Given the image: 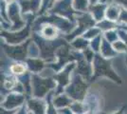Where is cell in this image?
I'll return each mask as SVG.
<instances>
[{
    "label": "cell",
    "instance_id": "obj_38",
    "mask_svg": "<svg viewBox=\"0 0 127 114\" xmlns=\"http://www.w3.org/2000/svg\"><path fill=\"white\" fill-rule=\"evenodd\" d=\"M125 64L127 65V55H126V58H125Z\"/></svg>",
    "mask_w": 127,
    "mask_h": 114
},
{
    "label": "cell",
    "instance_id": "obj_31",
    "mask_svg": "<svg viewBox=\"0 0 127 114\" xmlns=\"http://www.w3.org/2000/svg\"><path fill=\"white\" fill-rule=\"evenodd\" d=\"M83 52V56H84V58H85L86 61H88L90 63H93V61L95 59V56H96V52H94L92 49H90L89 47L87 48V49H85V50H83L82 51Z\"/></svg>",
    "mask_w": 127,
    "mask_h": 114
},
{
    "label": "cell",
    "instance_id": "obj_1",
    "mask_svg": "<svg viewBox=\"0 0 127 114\" xmlns=\"http://www.w3.org/2000/svg\"><path fill=\"white\" fill-rule=\"evenodd\" d=\"M57 83L53 78H45L39 74H32V97L46 99L55 91Z\"/></svg>",
    "mask_w": 127,
    "mask_h": 114
},
{
    "label": "cell",
    "instance_id": "obj_37",
    "mask_svg": "<svg viewBox=\"0 0 127 114\" xmlns=\"http://www.w3.org/2000/svg\"><path fill=\"white\" fill-rule=\"evenodd\" d=\"M86 114H95V113H94V112H92V111H89L88 113H86Z\"/></svg>",
    "mask_w": 127,
    "mask_h": 114
},
{
    "label": "cell",
    "instance_id": "obj_11",
    "mask_svg": "<svg viewBox=\"0 0 127 114\" xmlns=\"http://www.w3.org/2000/svg\"><path fill=\"white\" fill-rule=\"evenodd\" d=\"M26 106L31 114H46L48 101L41 98L29 97L27 100Z\"/></svg>",
    "mask_w": 127,
    "mask_h": 114
},
{
    "label": "cell",
    "instance_id": "obj_4",
    "mask_svg": "<svg viewBox=\"0 0 127 114\" xmlns=\"http://www.w3.org/2000/svg\"><path fill=\"white\" fill-rule=\"evenodd\" d=\"M75 68H76V61H72L56 72V74L54 75V79L57 83V87L54 91L55 94L64 91L65 87L68 86L69 83L72 80V77L75 72Z\"/></svg>",
    "mask_w": 127,
    "mask_h": 114
},
{
    "label": "cell",
    "instance_id": "obj_16",
    "mask_svg": "<svg viewBox=\"0 0 127 114\" xmlns=\"http://www.w3.org/2000/svg\"><path fill=\"white\" fill-rule=\"evenodd\" d=\"M107 8V4L103 2H99L96 4H92L89 6L88 11L90 14L93 16L96 21H101V19L105 18V11Z\"/></svg>",
    "mask_w": 127,
    "mask_h": 114
},
{
    "label": "cell",
    "instance_id": "obj_40",
    "mask_svg": "<svg viewBox=\"0 0 127 114\" xmlns=\"http://www.w3.org/2000/svg\"><path fill=\"white\" fill-rule=\"evenodd\" d=\"M30 114H31V113H30Z\"/></svg>",
    "mask_w": 127,
    "mask_h": 114
},
{
    "label": "cell",
    "instance_id": "obj_26",
    "mask_svg": "<svg viewBox=\"0 0 127 114\" xmlns=\"http://www.w3.org/2000/svg\"><path fill=\"white\" fill-rule=\"evenodd\" d=\"M101 34H102L101 31L95 25V26H93V27L89 28L88 30H86L85 32V33L83 34V36H84L85 39H87L88 41H90V40L94 39L95 37L101 35Z\"/></svg>",
    "mask_w": 127,
    "mask_h": 114
},
{
    "label": "cell",
    "instance_id": "obj_36",
    "mask_svg": "<svg viewBox=\"0 0 127 114\" xmlns=\"http://www.w3.org/2000/svg\"><path fill=\"white\" fill-rule=\"evenodd\" d=\"M5 2H8V3H11L12 2V0H4Z\"/></svg>",
    "mask_w": 127,
    "mask_h": 114
},
{
    "label": "cell",
    "instance_id": "obj_23",
    "mask_svg": "<svg viewBox=\"0 0 127 114\" xmlns=\"http://www.w3.org/2000/svg\"><path fill=\"white\" fill-rule=\"evenodd\" d=\"M96 26L101 30L102 33L108 32V31H111V30H116L119 28V25L117 22L112 21L108 18H103L101 21H98L96 23Z\"/></svg>",
    "mask_w": 127,
    "mask_h": 114
},
{
    "label": "cell",
    "instance_id": "obj_33",
    "mask_svg": "<svg viewBox=\"0 0 127 114\" xmlns=\"http://www.w3.org/2000/svg\"><path fill=\"white\" fill-rule=\"evenodd\" d=\"M14 114H30V111H29V109L27 108V106L25 105V106H23L19 109H17Z\"/></svg>",
    "mask_w": 127,
    "mask_h": 114
},
{
    "label": "cell",
    "instance_id": "obj_2",
    "mask_svg": "<svg viewBox=\"0 0 127 114\" xmlns=\"http://www.w3.org/2000/svg\"><path fill=\"white\" fill-rule=\"evenodd\" d=\"M64 92H66L74 101H83L85 100L89 92L88 81L83 78L79 74L75 73L69 85L65 87Z\"/></svg>",
    "mask_w": 127,
    "mask_h": 114
},
{
    "label": "cell",
    "instance_id": "obj_18",
    "mask_svg": "<svg viewBox=\"0 0 127 114\" xmlns=\"http://www.w3.org/2000/svg\"><path fill=\"white\" fill-rule=\"evenodd\" d=\"M99 54L101 55V57H103L104 59L107 60H112L114 58H116L118 56V53L116 52V50L113 48L112 43L106 41L105 39L102 40V43L101 46V49L99 51Z\"/></svg>",
    "mask_w": 127,
    "mask_h": 114
},
{
    "label": "cell",
    "instance_id": "obj_19",
    "mask_svg": "<svg viewBox=\"0 0 127 114\" xmlns=\"http://www.w3.org/2000/svg\"><path fill=\"white\" fill-rule=\"evenodd\" d=\"M19 83V78L16 76L11 74L10 72L4 74L3 80H2V88L7 92L14 91L16 86Z\"/></svg>",
    "mask_w": 127,
    "mask_h": 114
},
{
    "label": "cell",
    "instance_id": "obj_21",
    "mask_svg": "<svg viewBox=\"0 0 127 114\" xmlns=\"http://www.w3.org/2000/svg\"><path fill=\"white\" fill-rule=\"evenodd\" d=\"M69 110L73 114H86L90 111V108L85 100L73 101L69 107Z\"/></svg>",
    "mask_w": 127,
    "mask_h": 114
},
{
    "label": "cell",
    "instance_id": "obj_14",
    "mask_svg": "<svg viewBox=\"0 0 127 114\" xmlns=\"http://www.w3.org/2000/svg\"><path fill=\"white\" fill-rule=\"evenodd\" d=\"M19 6L21 8L22 14H33L41 11V0H19Z\"/></svg>",
    "mask_w": 127,
    "mask_h": 114
},
{
    "label": "cell",
    "instance_id": "obj_5",
    "mask_svg": "<svg viewBox=\"0 0 127 114\" xmlns=\"http://www.w3.org/2000/svg\"><path fill=\"white\" fill-rule=\"evenodd\" d=\"M32 32V28L30 25H27L24 29L16 32L11 31H1V38L5 43L9 45H21L26 43L31 37V33Z\"/></svg>",
    "mask_w": 127,
    "mask_h": 114
},
{
    "label": "cell",
    "instance_id": "obj_3",
    "mask_svg": "<svg viewBox=\"0 0 127 114\" xmlns=\"http://www.w3.org/2000/svg\"><path fill=\"white\" fill-rule=\"evenodd\" d=\"M110 61L111 60L104 59L99 53H97L95 59L93 61V66H94V76L93 77H96V76L105 77V78H109L112 81L120 83L121 78L116 73V71L113 70Z\"/></svg>",
    "mask_w": 127,
    "mask_h": 114
},
{
    "label": "cell",
    "instance_id": "obj_39",
    "mask_svg": "<svg viewBox=\"0 0 127 114\" xmlns=\"http://www.w3.org/2000/svg\"><path fill=\"white\" fill-rule=\"evenodd\" d=\"M60 114H64V112H62V111H60Z\"/></svg>",
    "mask_w": 127,
    "mask_h": 114
},
{
    "label": "cell",
    "instance_id": "obj_32",
    "mask_svg": "<svg viewBox=\"0 0 127 114\" xmlns=\"http://www.w3.org/2000/svg\"><path fill=\"white\" fill-rule=\"evenodd\" d=\"M118 30H119L120 39H122V41L127 45V30H123V29H118Z\"/></svg>",
    "mask_w": 127,
    "mask_h": 114
},
{
    "label": "cell",
    "instance_id": "obj_10",
    "mask_svg": "<svg viewBox=\"0 0 127 114\" xmlns=\"http://www.w3.org/2000/svg\"><path fill=\"white\" fill-rule=\"evenodd\" d=\"M75 73L79 74L83 78L89 81L94 76V66L93 63H90L82 56L81 58L76 61V68H75Z\"/></svg>",
    "mask_w": 127,
    "mask_h": 114
},
{
    "label": "cell",
    "instance_id": "obj_8",
    "mask_svg": "<svg viewBox=\"0 0 127 114\" xmlns=\"http://www.w3.org/2000/svg\"><path fill=\"white\" fill-rule=\"evenodd\" d=\"M50 12L60 16L65 17L72 21H76L75 19L78 14V12L73 8L72 0H58L55 4L52 5Z\"/></svg>",
    "mask_w": 127,
    "mask_h": 114
},
{
    "label": "cell",
    "instance_id": "obj_28",
    "mask_svg": "<svg viewBox=\"0 0 127 114\" xmlns=\"http://www.w3.org/2000/svg\"><path fill=\"white\" fill-rule=\"evenodd\" d=\"M102 40H103L102 34L99 35V36H97V37H95L94 39H92V40H90L89 48L92 49L94 52L99 53V51H100V49H101V43H102Z\"/></svg>",
    "mask_w": 127,
    "mask_h": 114
},
{
    "label": "cell",
    "instance_id": "obj_30",
    "mask_svg": "<svg viewBox=\"0 0 127 114\" xmlns=\"http://www.w3.org/2000/svg\"><path fill=\"white\" fill-rule=\"evenodd\" d=\"M117 23L119 25L118 29L127 30V9H124V8L122 9L121 15H120V18H119V20H118Z\"/></svg>",
    "mask_w": 127,
    "mask_h": 114
},
{
    "label": "cell",
    "instance_id": "obj_12",
    "mask_svg": "<svg viewBox=\"0 0 127 114\" xmlns=\"http://www.w3.org/2000/svg\"><path fill=\"white\" fill-rule=\"evenodd\" d=\"M39 35H41L46 40H56L60 37L61 32L56 26H54L51 23H44L39 29L35 32Z\"/></svg>",
    "mask_w": 127,
    "mask_h": 114
},
{
    "label": "cell",
    "instance_id": "obj_15",
    "mask_svg": "<svg viewBox=\"0 0 127 114\" xmlns=\"http://www.w3.org/2000/svg\"><path fill=\"white\" fill-rule=\"evenodd\" d=\"M9 72L16 77H21L29 72L26 61H12L9 68Z\"/></svg>",
    "mask_w": 127,
    "mask_h": 114
},
{
    "label": "cell",
    "instance_id": "obj_13",
    "mask_svg": "<svg viewBox=\"0 0 127 114\" xmlns=\"http://www.w3.org/2000/svg\"><path fill=\"white\" fill-rule=\"evenodd\" d=\"M73 101L74 100L70 97L67 93L64 92V91L58 93V94L54 93L52 99H51V102L54 105V107L58 110H60V111H62L64 109H69L70 105L72 104Z\"/></svg>",
    "mask_w": 127,
    "mask_h": 114
},
{
    "label": "cell",
    "instance_id": "obj_6",
    "mask_svg": "<svg viewBox=\"0 0 127 114\" xmlns=\"http://www.w3.org/2000/svg\"><path fill=\"white\" fill-rule=\"evenodd\" d=\"M8 18H9V21L11 23V28L10 30L11 32L20 31L28 25V22L26 21L24 15L22 14L20 6L16 2L9 3V6H8Z\"/></svg>",
    "mask_w": 127,
    "mask_h": 114
},
{
    "label": "cell",
    "instance_id": "obj_20",
    "mask_svg": "<svg viewBox=\"0 0 127 114\" xmlns=\"http://www.w3.org/2000/svg\"><path fill=\"white\" fill-rule=\"evenodd\" d=\"M122 6H120L116 2L108 4L105 11V18H108L112 21L118 22L120 15H121V12H122Z\"/></svg>",
    "mask_w": 127,
    "mask_h": 114
},
{
    "label": "cell",
    "instance_id": "obj_7",
    "mask_svg": "<svg viewBox=\"0 0 127 114\" xmlns=\"http://www.w3.org/2000/svg\"><path fill=\"white\" fill-rule=\"evenodd\" d=\"M28 98L29 97L25 93L16 91L8 92L5 97L1 100V108L9 110H17L26 105Z\"/></svg>",
    "mask_w": 127,
    "mask_h": 114
},
{
    "label": "cell",
    "instance_id": "obj_17",
    "mask_svg": "<svg viewBox=\"0 0 127 114\" xmlns=\"http://www.w3.org/2000/svg\"><path fill=\"white\" fill-rule=\"evenodd\" d=\"M26 63L32 74H39L48 65L42 58H28Z\"/></svg>",
    "mask_w": 127,
    "mask_h": 114
},
{
    "label": "cell",
    "instance_id": "obj_29",
    "mask_svg": "<svg viewBox=\"0 0 127 114\" xmlns=\"http://www.w3.org/2000/svg\"><path fill=\"white\" fill-rule=\"evenodd\" d=\"M102 36H103V39H105L106 41H108L110 43H114L118 39H120L119 30L116 29V30H111V31L105 32L102 33Z\"/></svg>",
    "mask_w": 127,
    "mask_h": 114
},
{
    "label": "cell",
    "instance_id": "obj_24",
    "mask_svg": "<svg viewBox=\"0 0 127 114\" xmlns=\"http://www.w3.org/2000/svg\"><path fill=\"white\" fill-rule=\"evenodd\" d=\"M27 53H28V58H40L41 50L36 41L29 40L27 47Z\"/></svg>",
    "mask_w": 127,
    "mask_h": 114
},
{
    "label": "cell",
    "instance_id": "obj_35",
    "mask_svg": "<svg viewBox=\"0 0 127 114\" xmlns=\"http://www.w3.org/2000/svg\"><path fill=\"white\" fill-rule=\"evenodd\" d=\"M16 110H9V109H5L1 108V114H14Z\"/></svg>",
    "mask_w": 127,
    "mask_h": 114
},
{
    "label": "cell",
    "instance_id": "obj_9",
    "mask_svg": "<svg viewBox=\"0 0 127 114\" xmlns=\"http://www.w3.org/2000/svg\"><path fill=\"white\" fill-rule=\"evenodd\" d=\"M29 40L21 45H9L4 42V51L12 61H26L28 59L27 47Z\"/></svg>",
    "mask_w": 127,
    "mask_h": 114
},
{
    "label": "cell",
    "instance_id": "obj_25",
    "mask_svg": "<svg viewBox=\"0 0 127 114\" xmlns=\"http://www.w3.org/2000/svg\"><path fill=\"white\" fill-rule=\"evenodd\" d=\"M89 6V0H73V8L78 13L87 12Z\"/></svg>",
    "mask_w": 127,
    "mask_h": 114
},
{
    "label": "cell",
    "instance_id": "obj_34",
    "mask_svg": "<svg viewBox=\"0 0 127 114\" xmlns=\"http://www.w3.org/2000/svg\"><path fill=\"white\" fill-rule=\"evenodd\" d=\"M115 2L118 3L120 6H122V8L127 9V0H115Z\"/></svg>",
    "mask_w": 127,
    "mask_h": 114
},
{
    "label": "cell",
    "instance_id": "obj_22",
    "mask_svg": "<svg viewBox=\"0 0 127 114\" xmlns=\"http://www.w3.org/2000/svg\"><path fill=\"white\" fill-rule=\"evenodd\" d=\"M68 43L70 44L72 49L75 50H78V51H83L89 47V41L87 39H85L83 35L73 38Z\"/></svg>",
    "mask_w": 127,
    "mask_h": 114
},
{
    "label": "cell",
    "instance_id": "obj_27",
    "mask_svg": "<svg viewBox=\"0 0 127 114\" xmlns=\"http://www.w3.org/2000/svg\"><path fill=\"white\" fill-rule=\"evenodd\" d=\"M113 48L116 50V52L118 54H122V55H127V45L122 39H118L117 41H115L114 43H112Z\"/></svg>",
    "mask_w": 127,
    "mask_h": 114
}]
</instances>
